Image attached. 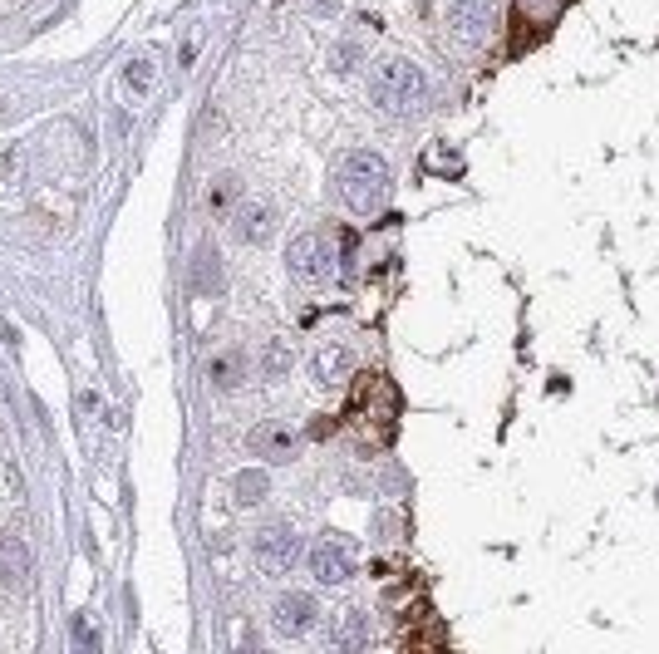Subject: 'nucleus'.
Wrapping results in <instances>:
<instances>
[{"label": "nucleus", "instance_id": "obj_7", "mask_svg": "<svg viewBox=\"0 0 659 654\" xmlns=\"http://www.w3.org/2000/svg\"><path fill=\"white\" fill-rule=\"evenodd\" d=\"M315 600L305 591H291V595H276V605H271V625H276V635H305L310 625H315Z\"/></svg>", "mask_w": 659, "mask_h": 654}, {"label": "nucleus", "instance_id": "obj_13", "mask_svg": "<svg viewBox=\"0 0 659 654\" xmlns=\"http://www.w3.org/2000/svg\"><path fill=\"white\" fill-rule=\"evenodd\" d=\"M241 379H246V355H241V350H222V355H212V364H207V384H212V389L232 394Z\"/></svg>", "mask_w": 659, "mask_h": 654}, {"label": "nucleus", "instance_id": "obj_19", "mask_svg": "<svg viewBox=\"0 0 659 654\" xmlns=\"http://www.w3.org/2000/svg\"><path fill=\"white\" fill-rule=\"evenodd\" d=\"M232 192H237V182H232V178H222L217 187H212V192H207V207H217V212H222V207L232 202Z\"/></svg>", "mask_w": 659, "mask_h": 654}, {"label": "nucleus", "instance_id": "obj_16", "mask_svg": "<svg viewBox=\"0 0 659 654\" xmlns=\"http://www.w3.org/2000/svg\"><path fill=\"white\" fill-rule=\"evenodd\" d=\"M266 473H237V482H232V492H237V507H256V502H266Z\"/></svg>", "mask_w": 659, "mask_h": 654}, {"label": "nucleus", "instance_id": "obj_12", "mask_svg": "<svg viewBox=\"0 0 659 654\" xmlns=\"http://www.w3.org/2000/svg\"><path fill=\"white\" fill-rule=\"evenodd\" d=\"M561 15H566V0H517V25L532 35H546Z\"/></svg>", "mask_w": 659, "mask_h": 654}, {"label": "nucleus", "instance_id": "obj_9", "mask_svg": "<svg viewBox=\"0 0 659 654\" xmlns=\"http://www.w3.org/2000/svg\"><path fill=\"white\" fill-rule=\"evenodd\" d=\"M30 586V546L15 532H0V591H25Z\"/></svg>", "mask_w": 659, "mask_h": 654}, {"label": "nucleus", "instance_id": "obj_21", "mask_svg": "<svg viewBox=\"0 0 659 654\" xmlns=\"http://www.w3.org/2000/svg\"><path fill=\"white\" fill-rule=\"evenodd\" d=\"M74 640H79V645H99V630L79 615V620H74Z\"/></svg>", "mask_w": 659, "mask_h": 654}, {"label": "nucleus", "instance_id": "obj_10", "mask_svg": "<svg viewBox=\"0 0 659 654\" xmlns=\"http://www.w3.org/2000/svg\"><path fill=\"white\" fill-rule=\"evenodd\" d=\"M251 448H256L266 463H291V453H296V428L281 423V418H266V423L251 433Z\"/></svg>", "mask_w": 659, "mask_h": 654}, {"label": "nucleus", "instance_id": "obj_2", "mask_svg": "<svg viewBox=\"0 0 659 654\" xmlns=\"http://www.w3.org/2000/svg\"><path fill=\"white\" fill-rule=\"evenodd\" d=\"M340 197H345V207L360 212V217L384 212V202H389V163H384L379 153H369V148L350 153L345 168H340Z\"/></svg>", "mask_w": 659, "mask_h": 654}, {"label": "nucleus", "instance_id": "obj_4", "mask_svg": "<svg viewBox=\"0 0 659 654\" xmlns=\"http://www.w3.org/2000/svg\"><path fill=\"white\" fill-rule=\"evenodd\" d=\"M310 576L320 581V586H345L350 576H355V541L340 532L320 536L315 546H310Z\"/></svg>", "mask_w": 659, "mask_h": 654}, {"label": "nucleus", "instance_id": "obj_14", "mask_svg": "<svg viewBox=\"0 0 659 654\" xmlns=\"http://www.w3.org/2000/svg\"><path fill=\"white\" fill-rule=\"evenodd\" d=\"M192 291H197V296H217V291H222V256H217L212 246H202V251L192 256Z\"/></svg>", "mask_w": 659, "mask_h": 654}, {"label": "nucleus", "instance_id": "obj_8", "mask_svg": "<svg viewBox=\"0 0 659 654\" xmlns=\"http://www.w3.org/2000/svg\"><path fill=\"white\" fill-rule=\"evenodd\" d=\"M355 404H360L369 418H379L384 428H389V418L399 414V394H394V384H389L384 374H360V384H355Z\"/></svg>", "mask_w": 659, "mask_h": 654}, {"label": "nucleus", "instance_id": "obj_18", "mask_svg": "<svg viewBox=\"0 0 659 654\" xmlns=\"http://www.w3.org/2000/svg\"><path fill=\"white\" fill-rule=\"evenodd\" d=\"M123 79H128V89H133V94H148V84H153V64H148V60H133Z\"/></svg>", "mask_w": 659, "mask_h": 654}, {"label": "nucleus", "instance_id": "obj_3", "mask_svg": "<svg viewBox=\"0 0 659 654\" xmlns=\"http://www.w3.org/2000/svg\"><path fill=\"white\" fill-rule=\"evenodd\" d=\"M286 266H291V276L305 281V286H325V281L335 276L330 237H325V232H300V237L291 241V251H286Z\"/></svg>", "mask_w": 659, "mask_h": 654}, {"label": "nucleus", "instance_id": "obj_23", "mask_svg": "<svg viewBox=\"0 0 659 654\" xmlns=\"http://www.w3.org/2000/svg\"><path fill=\"white\" fill-rule=\"evenodd\" d=\"M335 5H340V0H310V10H320V15H325V10H335Z\"/></svg>", "mask_w": 659, "mask_h": 654}, {"label": "nucleus", "instance_id": "obj_15", "mask_svg": "<svg viewBox=\"0 0 659 654\" xmlns=\"http://www.w3.org/2000/svg\"><path fill=\"white\" fill-rule=\"evenodd\" d=\"M345 374H350V355H345L340 345H320V350H315V379H320V384H340Z\"/></svg>", "mask_w": 659, "mask_h": 654}, {"label": "nucleus", "instance_id": "obj_5", "mask_svg": "<svg viewBox=\"0 0 659 654\" xmlns=\"http://www.w3.org/2000/svg\"><path fill=\"white\" fill-rule=\"evenodd\" d=\"M251 556H256V566H261L266 576H286V571L296 566V556H300V536L291 532L286 522H271V527L256 532Z\"/></svg>", "mask_w": 659, "mask_h": 654}, {"label": "nucleus", "instance_id": "obj_11", "mask_svg": "<svg viewBox=\"0 0 659 654\" xmlns=\"http://www.w3.org/2000/svg\"><path fill=\"white\" fill-rule=\"evenodd\" d=\"M232 232H237L246 246H266L271 232H276V212H271L266 202H246L237 212V222H232Z\"/></svg>", "mask_w": 659, "mask_h": 654}, {"label": "nucleus", "instance_id": "obj_1", "mask_svg": "<svg viewBox=\"0 0 659 654\" xmlns=\"http://www.w3.org/2000/svg\"><path fill=\"white\" fill-rule=\"evenodd\" d=\"M369 99L384 109V114H414L428 99V79L409 55H384L369 74Z\"/></svg>", "mask_w": 659, "mask_h": 654}, {"label": "nucleus", "instance_id": "obj_20", "mask_svg": "<svg viewBox=\"0 0 659 654\" xmlns=\"http://www.w3.org/2000/svg\"><path fill=\"white\" fill-rule=\"evenodd\" d=\"M340 640L350 645V640H364V615L360 610H345V630H340Z\"/></svg>", "mask_w": 659, "mask_h": 654}, {"label": "nucleus", "instance_id": "obj_22", "mask_svg": "<svg viewBox=\"0 0 659 654\" xmlns=\"http://www.w3.org/2000/svg\"><path fill=\"white\" fill-rule=\"evenodd\" d=\"M355 55H360L355 45H340V50H335V69H355Z\"/></svg>", "mask_w": 659, "mask_h": 654}, {"label": "nucleus", "instance_id": "obj_17", "mask_svg": "<svg viewBox=\"0 0 659 654\" xmlns=\"http://www.w3.org/2000/svg\"><path fill=\"white\" fill-rule=\"evenodd\" d=\"M286 369H291V350H286L281 340H271V345L261 350V374H266V379H281Z\"/></svg>", "mask_w": 659, "mask_h": 654}, {"label": "nucleus", "instance_id": "obj_6", "mask_svg": "<svg viewBox=\"0 0 659 654\" xmlns=\"http://www.w3.org/2000/svg\"><path fill=\"white\" fill-rule=\"evenodd\" d=\"M448 30L458 40H487L497 30V5L492 0H458L448 10Z\"/></svg>", "mask_w": 659, "mask_h": 654}, {"label": "nucleus", "instance_id": "obj_24", "mask_svg": "<svg viewBox=\"0 0 659 654\" xmlns=\"http://www.w3.org/2000/svg\"><path fill=\"white\" fill-rule=\"evenodd\" d=\"M5 114H10V109H5V94H0V119H5Z\"/></svg>", "mask_w": 659, "mask_h": 654}]
</instances>
